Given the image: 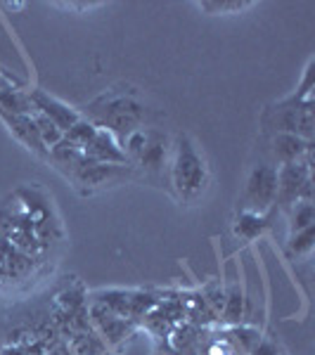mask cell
Returning <instances> with one entry per match:
<instances>
[{"label":"cell","instance_id":"1","mask_svg":"<svg viewBox=\"0 0 315 355\" xmlns=\"http://www.w3.org/2000/svg\"><path fill=\"white\" fill-rule=\"evenodd\" d=\"M95 128L112 133L119 142L133 130L150 128L164 119L162 112L150 107L133 85H114L85 105V116Z\"/></svg>","mask_w":315,"mask_h":355},{"label":"cell","instance_id":"2","mask_svg":"<svg viewBox=\"0 0 315 355\" xmlns=\"http://www.w3.org/2000/svg\"><path fill=\"white\" fill-rule=\"evenodd\" d=\"M171 187L182 204H197L211 185V171L192 135L178 133L171 142Z\"/></svg>","mask_w":315,"mask_h":355},{"label":"cell","instance_id":"3","mask_svg":"<svg viewBox=\"0 0 315 355\" xmlns=\"http://www.w3.org/2000/svg\"><path fill=\"white\" fill-rule=\"evenodd\" d=\"M126 159L147 178H162L171 162V137L159 125L133 130L121 140Z\"/></svg>","mask_w":315,"mask_h":355},{"label":"cell","instance_id":"4","mask_svg":"<svg viewBox=\"0 0 315 355\" xmlns=\"http://www.w3.org/2000/svg\"><path fill=\"white\" fill-rule=\"evenodd\" d=\"M261 125L273 133L299 135L313 140V97L311 100H291L284 97L278 105L268 107L261 116Z\"/></svg>","mask_w":315,"mask_h":355},{"label":"cell","instance_id":"5","mask_svg":"<svg viewBox=\"0 0 315 355\" xmlns=\"http://www.w3.org/2000/svg\"><path fill=\"white\" fill-rule=\"evenodd\" d=\"M278 199V166L271 162H259L251 166L244 185V211L266 216Z\"/></svg>","mask_w":315,"mask_h":355},{"label":"cell","instance_id":"6","mask_svg":"<svg viewBox=\"0 0 315 355\" xmlns=\"http://www.w3.org/2000/svg\"><path fill=\"white\" fill-rule=\"evenodd\" d=\"M296 202H313L311 162L278 166V199H275V204L289 211Z\"/></svg>","mask_w":315,"mask_h":355},{"label":"cell","instance_id":"7","mask_svg":"<svg viewBox=\"0 0 315 355\" xmlns=\"http://www.w3.org/2000/svg\"><path fill=\"white\" fill-rule=\"evenodd\" d=\"M135 168L133 166H119V164H93L85 162V166L71 175L74 185L83 192H95L100 187L117 185V182L126 180V178H133Z\"/></svg>","mask_w":315,"mask_h":355},{"label":"cell","instance_id":"8","mask_svg":"<svg viewBox=\"0 0 315 355\" xmlns=\"http://www.w3.org/2000/svg\"><path fill=\"white\" fill-rule=\"evenodd\" d=\"M88 315H90V324H93L95 331L100 334V339L105 341L107 346H117V343H121L135 327V322L119 318V315H114L112 311H107L105 306H100V303H95V301L90 303Z\"/></svg>","mask_w":315,"mask_h":355},{"label":"cell","instance_id":"9","mask_svg":"<svg viewBox=\"0 0 315 355\" xmlns=\"http://www.w3.org/2000/svg\"><path fill=\"white\" fill-rule=\"evenodd\" d=\"M313 140H303L299 135L273 133L271 135V154L275 166H287L299 162H311Z\"/></svg>","mask_w":315,"mask_h":355},{"label":"cell","instance_id":"10","mask_svg":"<svg viewBox=\"0 0 315 355\" xmlns=\"http://www.w3.org/2000/svg\"><path fill=\"white\" fill-rule=\"evenodd\" d=\"M28 97H31L33 110L38 114H43V116H48L62 133H67V130L83 116V114H78L74 107H69L62 100H57V97L48 95L45 90H28Z\"/></svg>","mask_w":315,"mask_h":355},{"label":"cell","instance_id":"11","mask_svg":"<svg viewBox=\"0 0 315 355\" xmlns=\"http://www.w3.org/2000/svg\"><path fill=\"white\" fill-rule=\"evenodd\" d=\"M0 119H3V123L8 125L10 133H12L17 140L26 147V150L38 154L41 159H48V150H45L41 135H38L36 121H33V114H31V116H26V114H10V112L0 110Z\"/></svg>","mask_w":315,"mask_h":355},{"label":"cell","instance_id":"12","mask_svg":"<svg viewBox=\"0 0 315 355\" xmlns=\"http://www.w3.org/2000/svg\"><path fill=\"white\" fill-rule=\"evenodd\" d=\"M85 159L93 164H119V166H130L126 159V152L121 147V142L117 140L112 133L97 128V135L93 137L88 147L83 150Z\"/></svg>","mask_w":315,"mask_h":355},{"label":"cell","instance_id":"13","mask_svg":"<svg viewBox=\"0 0 315 355\" xmlns=\"http://www.w3.org/2000/svg\"><path fill=\"white\" fill-rule=\"evenodd\" d=\"M48 162H53L67 178H71L78 168H81V166H85L88 159H85L81 147H76L74 142H69L67 137H62L53 150L48 152Z\"/></svg>","mask_w":315,"mask_h":355},{"label":"cell","instance_id":"14","mask_svg":"<svg viewBox=\"0 0 315 355\" xmlns=\"http://www.w3.org/2000/svg\"><path fill=\"white\" fill-rule=\"evenodd\" d=\"M0 110L10 112V114H26V116H31V114L36 112L26 90L17 88V85L10 83L5 76L0 78Z\"/></svg>","mask_w":315,"mask_h":355},{"label":"cell","instance_id":"15","mask_svg":"<svg viewBox=\"0 0 315 355\" xmlns=\"http://www.w3.org/2000/svg\"><path fill=\"white\" fill-rule=\"evenodd\" d=\"M266 216L261 214H254V211H244L237 216V220H235V234L242 239H247V242H251V239H256L259 234L266 230Z\"/></svg>","mask_w":315,"mask_h":355},{"label":"cell","instance_id":"16","mask_svg":"<svg viewBox=\"0 0 315 355\" xmlns=\"http://www.w3.org/2000/svg\"><path fill=\"white\" fill-rule=\"evenodd\" d=\"M261 339V334L256 329H249V327H232V329H228V334H225V343H228V348H230V353H235L239 348L244 355H249L251 348L259 343Z\"/></svg>","mask_w":315,"mask_h":355},{"label":"cell","instance_id":"17","mask_svg":"<svg viewBox=\"0 0 315 355\" xmlns=\"http://www.w3.org/2000/svg\"><path fill=\"white\" fill-rule=\"evenodd\" d=\"M315 225V209L313 202H296L289 209V234L301 232L306 227Z\"/></svg>","mask_w":315,"mask_h":355},{"label":"cell","instance_id":"18","mask_svg":"<svg viewBox=\"0 0 315 355\" xmlns=\"http://www.w3.org/2000/svg\"><path fill=\"white\" fill-rule=\"evenodd\" d=\"M242 315H244V296H242V291H239V287H232L225 294V299H223V318H225L228 324L237 327Z\"/></svg>","mask_w":315,"mask_h":355},{"label":"cell","instance_id":"19","mask_svg":"<svg viewBox=\"0 0 315 355\" xmlns=\"http://www.w3.org/2000/svg\"><path fill=\"white\" fill-rule=\"evenodd\" d=\"M95 135H97V128L88 121V119H83V116L78 119V121L74 123L71 128H69L67 133H65L67 140L74 142L76 147H81V150H85V147H88L90 142H93Z\"/></svg>","mask_w":315,"mask_h":355},{"label":"cell","instance_id":"20","mask_svg":"<svg viewBox=\"0 0 315 355\" xmlns=\"http://www.w3.org/2000/svg\"><path fill=\"white\" fill-rule=\"evenodd\" d=\"M33 121H36V128H38V135H41V140H43V145H45V150H53V147L57 145V142L65 137V133H62L57 125L50 121L48 116H43V114H38V112H33Z\"/></svg>","mask_w":315,"mask_h":355},{"label":"cell","instance_id":"21","mask_svg":"<svg viewBox=\"0 0 315 355\" xmlns=\"http://www.w3.org/2000/svg\"><path fill=\"white\" fill-rule=\"evenodd\" d=\"M313 242H315V225L306 227V230H301V232L289 234L287 249L291 256H306L313 251Z\"/></svg>","mask_w":315,"mask_h":355},{"label":"cell","instance_id":"22","mask_svg":"<svg viewBox=\"0 0 315 355\" xmlns=\"http://www.w3.org/2000/svg\"><path fill=\"white\" fill-rule=\"evenodd\" d=\"M197 8L206 15H239L247 8H251V3H230V0H223V3H216V0H204V3H197Z\"/></svg>","mask_w":315,"mask_h":355},{"label":"cell","instance_id":"23","mask_svg":"<svg viewBox=\"0 0 315 355\" xmlns=\"http://www.w3.org/2000/svg\"><path fill=\"white\" fill-rule=\"evenodd\" d=\"M249 355H282V348H280L275 341L263 339V336H261L259 343H256V346L249 351Z\"/></svg>","mask_w":315,"mask_h":355},{"label":"cell","instance_id":"24","mask_svg":"<svg viewBox=\"0 0 315 355\" xmlns=\"http://www.w3.org/2000/svg\"><path fill=\"white\" fill-rule=\"evenodd\" d=\"M45 355H74V351H71V346L69 343H65V341H57V343H53V346L45 351Z\"/></svg>","mask_w":315,"mask_h":355},{"label":"cell","instance_id":"25","mask_svg":"<svg viewBox=\"0 0 315 355\" xmlns=\"http://www.w3.org/2000/svg\"><path fill=\"white\" fill-rule=\"evenodd\" d=\"M0 355H28L24 343H8V346L0 348Z\"/></svg>","mask_w":315,"mask_h":355},{"label":"cell","instance_id":"26","mask_svg":"<svg viewBox=\"0 0 315 355\" xmlns=\"http://www.w3.org/2000/svg\"><path fill=\"white\" fill-rule=\"evenodd\" d=\"M100 3H65L62 8H67V10H93L97 8Z\"/></svg>","mask_w":315,"mask_h":355},{"label":"cell","instance_id":"27","mask_svg":"<svg viewBox=\"0 0 315 355\" xmlns=\"http://www.w3.org/2000/svg\"><path fill=\"white\" fill-rule=\"evenodd\" d=\"M157 355H180V353H176V351H173V348H171V346H169V348H166V351H159Z\"/></svg>","mask_w":315,"mask_h":355}]
</instances>
